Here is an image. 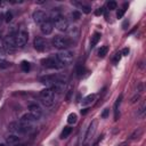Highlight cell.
Returning a JSON list of instances; mask_svg holds the SVG:
<instances>
[{
  "label": "cell",
  "mask_w": 146,
  "mask_h": 146,
  "mask_svg": "<svg viewBox=\"0 0 146 146\" xmlns=\"http://www.w3.org/2000/svg\"><path fill=\"white\" fill-rule=\"evenodd\" d=\"M50 21L52 22V24L55 25V27H56L58 31L65 32V31L68 30V21H67L64 16H62L57 10H54V11L51 13V18H50Z\"/></svg>",
  "instance_id": "6da1fadb"
},
{
  "label": "cell",
  "mask_w": 146,
  "mask_h": 146,
  "mask_svg": "<svg viewBox=\"0 0 146 146\" xmlns=\"http://www.w3.org/2000/svg\"><path fill=\"white\" fill-rule=\"evenodd\" d=\"M40 98L47 107H51L56 102V92L50 88H46L40 91Z\"/></svg>",
  "instance_id": "7a4b0ae2"
},
{
  "label": "cell",
  "mask_w": 146,
  "mask_h": 146,
  "mask_svg": "<svg viewBox=\"0 0 146 146\" xmlns=\"http://www.w3.org/2000/svg\"><path fill=\"white\" fill-rule=\"evenodd\" d=\"M51 43H52V46H54L56 49H59V50H66V49L71 46V40H70L67 36L56 35V36L52 38Z\"/></svg>",
  "instance_id": "3957f363"
},
{
  "label": "cell",
  "mask_w": 146,
  "mask_h": 146,
  "mask_svg": "<svg viewBox=\"0 0 146 146\" xmlns=\"http://www.w3.org/2000/svg\"><path fill=\"white\" fill-rule=\"evenodd\" d=\"M56 58L64 65V66H66V65H70L72 62H73V58H74V54L72 52V51H70V50H60L59 52H57L56 55Z\"/></svg>",
  "instance_id": "277c9868"
},
{
  "label": "cell",
  "mask_w": 146,
  "mask_h": 146,
  "mask_svg": "<svg viewBox=\"0 0 146 146\" xmlns=\"http://www.w3.org/2000/svg\"><path fill=\"white\" fill-rule=\"evenodd\" d=\"M42 64L47 68H51V70H60L64 67V65L56 58V56H51L46 59H42Z\"/></svg>",
  "instance_id": "5b68a950"
},
{
  "label": "cell",
  "mask_w": 146,
  "mask_h": 146,
  "mask_svg": "<svg viewBox=\"0 0 146 146\" xmlns=\"http://www.w3.org/2000/svg\"><path fill=\"white\" fill-rule=\"evenodd\" d=\"M25 129H27L29 130V132L33 129V127H34V124H35V122H36V120L30 114V113H26V114H24L21 119H19V121H18Z\"/></svg>",
  "instance_id": "8992f818"
},
{
  "label": "cell",
  "mask_w": 146,
  "mask_h": 146,
  "mask_svg": "<svg viewBox=\"0 0 146 146\" xmlns=\"http://www.w3.org/2000/svg\"><path fill=\"white\" fill-rule=\"evenodd\" d=\"M14 39H15V43H16V47L21 48V47H24L27 42V39H29V34L25 30H19L15 35H14Z\"/></svg>",
  "instance_id": "52a82bcc"
},
{
  "label": "cell",
  "mask_w": 146,
  "mask_h": 146,
  "mask_svg": "<svg viewBox=\"0 0 146 146\" xmlns=\"http://www.w3.org/2000/svg\"><path fill=\"white\" fill-rule=\"evenodd\" d=\"M2 47L3 49L7 51V52H13L17 47H16V43H15V39H14V35H8L3 39L2 41Z\"/></svg>",
  "instance_id": "ba28073f"
},
{
  "label": "cell",
  "mask_w": 146,
  "mask_h": 146,
  "mask_svg": "<svg viewBox=\"0 0 146 146\" xmlns=\"http://www.w3.org/2000/svg\"><path fill=\"white\" fill-rule=\"evenodd\" d=\"M33 46L35 48V50L40 51V52H43L46 50H48V41L41 36H36L33 41Z\"/></svg>",
  "instance_id": "9c48e42d"
},
{
  "label": "cell",
  "mask_w": 146,
  "mask_h": 146,
  "mask_svg": "<svg viewBox=\"0 0 146 146\" xmlns=\"http://www.w3.org/2000/svg\"><path fill=\"white\" fill-rule=\"evenodd\" d=\"M96 127H97V121H92L84 135V138H83V146H88L89 145V141L91 140L95 131H96Z\"/></svg>",
  "instance_id": "30bf717a"
},
{
  "label": "cell",
  "mask_w": 146,
  "mask_h": 146,
  "mask_svg": "<svg viewBox=\"0 0 146 146\" xmlns=\"http://www.w3.org/2000/svg\"><path fill=\"white\" fill-rule=\"evenodd\" d=\"M9 129L10 131H13L15 135H22V133H26L29 132L27 129H25L19 122H13L9 124Z\"/></svg>",
  "instance_id": "8fae6325"
},
{
  "label": "cell",
  "mask_w": 146,
  "mask_h": 146,
  "mask_svg": "<svg viewBox=\"0 0 146 146\" xmlns=\"http://www.w3.org/2000/svg\"><path fill=\"white\" fill-rule=\"evenodd\" d=\"M52 29H54V24L52 22L50 21V18H48L47 21H44L41 25H40V31L42 32V34L44 35H48L52 32Z\"/></svg>",
  "instance_id": "7c38bea8"
},
{
  "label": "cell",
  "mask_w": 146,
  "mask_h": 146,
  "mask_svg": "<svg viewBox=\"0 0 146 146\" xmlns=\"http://www.w3.org/2000/svg\"><path fill=\"white\" fill-rule=\"evenodd\" d=\"M29 113H30L35 120H38V119H40V117L42 116V110H41V107H40L39 105H36V104H31V105L29 106Z\"/></svg>",
  "instance_id": "4fadbf2b"
},
{
  "label": "cell",
  "mask_w": 146,
  "mask_h": 146,
  "mask_svg": "<svg viewBox=\"0 0 146 146\" xmlns=\"http://www.w3.org/2000/svg\"><path fill=\"white\" fill-rule=\"evenodd\" d=\"M49 17H48V15L44 13V11H42V10H36V11H34L33 13V19H34V22L36 23V24H39V25H41L44 21H47Z\"/></svg>",
  "instance_id": "5bb4252c"
},
{
  "label": "cell",
  "mask_w": 146,
  "mask_h": 146,
  "mask_svg": "<svg viewBox=\"0 0 146 146\" xmlns=\"http://www.w3.org/2000/svg\"><path fill=\"white\" fill-rule=\"evenodd\" d=\"M68 35H70L71 39H73L74 41H76V40L79 39V35H80V30H79V27H78V26H72V27H70V30H68Z\"/></svg>",
  "instance_id": "9a60e30c"
},
{
  "label": "cell",
  "mask_w": 146,
  "mask_h": 146,
  "mask_svg": "<svg viewBox=\"0 0 146 146\" xmlns=\"http://www.w3.org/2000/svg\"><path fill=\"white\" fill-rule=\"evenodd\" d=\"M6 141H7L8 144H10V145H14V144H16V143L19 141V137H18V135L13 133V135H9V136L6 138Z\"/></svg>",
  "instance_id": "2e32d148"
},
{
  "label": "cell",
  "mask_w": 146,
  "mask_h": 146,
  "mask_svg": "<svg viewBox=\"0 0 146 146\" xmlns=\"http://www.w3.org/2000/svg\"><path fill=\"white\" fill-rule=\"evenodd\" d=\"M100 33H98V32H96L92 36H91V41H90V47L92 48V47H95L97 43H98V41L100 40Z\"/></svg>",
  "instance_id": "e0dca14e"
},
{
  "label": "cell",
  "mask_w": 146,
  "mask_h": 146,
  "mask_svg": "<svg viewBox=\"0 0 146 146\" xmlns=\"http://www.w3.org/2000/svg\"><path fill=\"white\" fill-rule=\"evenodd\" d=\"M121 100H122V95L119 96V98L116 99V102L114 104V120H117V113H119L117 111H119V106L121 104Z\"/></svg>",
  "instance_id": "ac0fdd59"
},
{
  "label": "cell",
  "mask_w": 146,
  "mask_h": 146,
  "mask_svg": "<svg viewBox=\"0 0 146 146\" xmlns=\"http://www.w3.org/2000/svg\"><path fill=\"white\" fill-rule=\"evenodd\" d=\"M95 98H96V95H95V94L87 96V97L82 100V105H88V104H90L91 102H94V100H95Z\"/></svg>",
  "instance_id": "d6986e66"
},
{
  "label": "cell",
  "mask_w": 146,
  "mask_h": 146,
  "mask_svg": "<svg viewBox=\"0 0 146 146\" xmlns=\"http://www.w3.org/2000/svg\"><path fill=\"white\" fill-rule=\"evenodd\" d=\"M107 51H108V48H107V46H103V47H100L99 49H98V56L99 57H105L106 55H107Z\"/></svg>",
  "instance_id": "ffe728a7"
},
{
  "label": "cell",
  "mask_w": 146,
  "mask_h": 146,
  "mask_svg": "<svg viewBox=\"0 0 146 146\" xmlns=\"http://www.w3.org/2000/svg\"><path fill=\"white\" fill-rule=\"evenodd\" d=\"M72 132V128H70V127H65L64 129H63V131H62V133H60V138H67L68 137V135Z\"/></svg>",
  "instance_id": "44dd1931"
},
{
  "label": "cell",
  "mask_w": 146,
  "mask_h": 146,
  "mask_svg": "<svg viewBox=\"0 0 146 146\" xmlns=\"http://www.w3.org/2000/svg\"><path fill=\"white\" fill-rule=\"evenodd\" d=\"M76 120H78V116H76L75 113H71V114L67 116V122H68L70 124H74V123L76 122Z\"/></svg>",
  "instance_id": "7402d4cb"
},
{
  "label": "cell",
  "mask_w": 146,
  "mask_h": 146,
  "mask_svg": "<svg viewBox=\"0 0 146 146\" xmlns=\"http://www.w3.org/2000/svg\"><path fill=\"white\" fill-rule=\"evenodd\" d=\"M21 68H22V71H24V72H29V71H30V68H31V65H30V63H29V62L23 60V62H22V64H21Z\"/></svg>",
  "instance_id": "603a6c76"
},
{
  "label": "cell",
  "mask_w": 146,
  "mask_h": 146,
  "mask_svg": "<svg viewBox=\"0 0 146 146\" xmlns=\"http://www.w3.org/2000/svg\"><path fill=\"white\" fill-rule=\"evenodd\" d=\"M127 7H128V5H127V3H124V6H123L121 9H119V11L116 13V17H117V18H122V16H123V15H124V13H125Z\"/></svg>",
  "instance_id": "cb8c5ba5"
},
{
  "label": "cell",
  "mask_w": 146,
  "mask_h": 146,
  "mask_svg": "<svg viewBox=\"0 0 146 146\" xmlns=\"http://www.w3.org/2000/svg\"><path fill=\"white\" fill-rule=\"evenodd\" d=\"M145 108H146V106H145V103H144V104H141V106L138 108V112H137V115L139 117H143L145 115Z\"/></svg>",
  "instance_id": "d4e9b609"
},
{
  "label": "cell",
  "mask_w": 146,
  "mask_h": 146,
  "mask_svg": "<svg viewBox=\"0 0 146 146\" xmlns=\"http://www.w3.org/2000/svg\"><path fill=\"white\" fill-rule=\"evenodd\" d=\"M106 7H107V9L113 10V9H116L117 3H116L115 1H108V2H107V5H106Z\"/></svg>",
  "instance_id": "484cf974"
},
{
  "label": "cell",
  "mask_w": 146,
  "mask_h": 146,
  "mask_svg": "<svg viewBox=\"0 0 146 146\" xmlns=\"http://www.w3.org/2000/svg\"><path fill=\"white\" fill-rule=\"evenodd\" d=\"M141 133H143V130H141V129H137V130L130 136V139H136V138H138Z\"/></svg>",
  "instance_id": "4316f807"
},
{
  "label": "cell",
  "mask_w": 146,
  "mask_h": 146,
  "mask_svg": "<svg viewBox=\"0 0 146 146\" xmlns=\"http://www.w3.org/2000/svg\"><path fill=\"white\" fill-rule=\"evenodd\" d=\"M80 7H81L82 11H83V13H86V14H89V13L91 11V8H90L89 6H86V5H83V3H80Z\"/></svg>",
  "instance_id": "83f0119b"
},
{
  "label": "cell",
  "mask_w": 146,
  "mask_h": 146,
  "mask_svg": "<svg viewBox=\"0 0 146 146\" xmlns=\"http://www.w3.org/2000/svg\"><path fill=\"white\" fill-rule=\"evenodd\" d=\"M11 19H13V14H11V11H9V10H8V11L5 14V22L9 23Z\"/></svg>",
  "instance_id": "f1b7e54d"
},
{
  "label": "cell",
  "mask_w": 146,
  "mask_h": 146,
  "mask_svg": "<svg viewBox=\"0 0 146 146\" xmlns=\"http://www.w3.org/2000/svg\"><path fill=\"white\" fill-rule=\"evenodd\" d=\"M9 65H10V64H9V62H7V60H5V59H1V58H0V67H1V68H7Z\"/></svg>",
  "instance_id": "f546056e"
},
{
  "label": "cell",
  "mask_w": 146,
  "mask_h": 146,
  "mask_svg": "<svg viewBox=\"0 0 146 146\" xmlns=\"http://www.w3.org/2000/svg\"><path fill=\"white\" fill-rule=\"evenodd\" d=\"M120 59H121V52H116V54H115V56H114L113 62L116 64V63H119V62H120Z\"/></svg>",
  "instance_id": "4dcf8cb0"
},
{
  "label": "cell",
  "mask_w": 146,
  "mask_h": 146,
  "mask_svg": "<svg viewBox=\"0 0 146 146\" xmlns=\"http://www.w3.org/2000/svg\"><path fill=\"white\" fill-rule=\"evenodd\" d=\"M72 17H73V19H79L80 18V13L78 10H74L72 13Z\"/></svg>",
  "instance_id": "1f68e13d"
},
{
  "label": "cell",
  "mask_w": 146,
  "mask_h": 146,
  "mask_svg": "<svg viewBox=\"0 0 146 146\" xmlns=\"http://www.w3.org/2000/svg\"><path fill=\"white\" fill-rule=\"evenodd\" d=\"M108 113H110V110H108V108H105V110L103 111V113H102V117H103V119H106L107 115H108Z\"/></svg>",
  "instance_id": "d6a6232c"
},
{
  "label": "cell",
  "mask_w": 146,
  "mask_h": 146,
  "mask_svg": "<svg viewBox=\"0 0 146 146\" xmlns=\"http://www.w3.org/2000/svg\"><path fill=\"white\" fill-rule=\"evenodd\" d=\"M143 89H144V84H143V82H139V83L137 84V91H138V92H141Z\"/></svg>",
  "instance_id": "836d02e7"
},
{
  "label": "cell",
  "mask_w": 146,
  "mask_h": 146,
  "mask_svg": "<svg viewBox=\"0 0 146 146\" xmlns=\"http://www.w3.org/2000/svg\"><path fill=\"white\" fill-rule=\"evenodd\" d=\"M103 13H104V8H103V7H102V8H98V9L95 11V14H96V15H102Z\"/></svg>",
  "instance_id": "e575fe53"
},
{
  "label": "cell",
  "mask_w": 146,
  "mask_h": 146,
  "mask_svg": "<svg viewBox=\"0 0 146 146\" xmlns=\"http://www.w3.org/2000/svg\"><path fill=\"white\" fill-rule=\"evenodd\" d=\"M128 54H129V48H124L121 52V55H123V56H128Z\"/></svg>",
  "instance_id": "d590c367"
},
{
  "label": "cell",
  "mask_w": 146,
  "mask_h": 146,
  "mask_svg": "<svg viewBox=\"0 0 146 146\" xmlns=\"http://www.w3.org/2000/svg\"><path fill=\"white\" fill-rule=\"evenodd\" d=\"M139 99V95H136V96H133L132 97V99H131V103H135L136 100H138Z\"/></svg>",
  "instance_id": "8d00e7d4"
},
{
  "label": "cell",
  "mask_w": 146,
  "mask_h": 146,
  "mask_svg": "<svg viewBox=\"0 0 146 146\" xmlns=\"http://www.w3.org/2000/svg\"><path fill=\"white\" fill-rule=\"evenodd\" d=\"M128 24H129V22H128V21H125V22L123 23V25H122V27H123V29H125V26H127Z\"/></svg>",
  "instance_id": "74e56055"
},
{
  "label": "cell",
  "mask_w": 146,
  "mask_h": 146,
  "mask_svg": "<svg viewBox=\"0 0 146 146\" xmlns=\"http://www.w3.org/2000/svg\"><path fill=\"white\" fill-rule=\"evenodd\" d=\"M81 113H82V114H86V113H87V108H84L83 111H81Z\"/></svg>",
  "instance_id": "f35d334b"
},
{
  "label": "cell",
  "mask_w": 146,
  "mask_h": 146,
  "mask_svg": "<svg viewBox=\"0 0 146 146\" xmlns=\"http://www.w3.org/2000/svg\"><path fill=\"white\" fill-rule=\"evenodd\" d=\"M0 146H5V144H0Z\"/></svg>",
  "instance_id": "ab89813d"
},
{
  "label": "cell",
  "mask_w": 146,
  "mask_h": 146,
  "mask_svg": "<svg viewBox=\"0 0 146 146\" xmlns=\"http://www.w3.org/2000/svg\"><path fill=\"white\" fill-rule=\"evenodd\" d=\"M1 5H2V2H1V1H0V6H1Z\"/></svg>",
  "instance_id": "60d3db41"
}]
</instances>
